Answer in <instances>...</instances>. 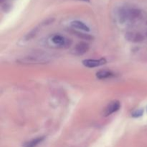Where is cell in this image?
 Wrapping results in <instances>:
<instances>
[{
	"label": "cell",
	"mask_w": 147,
	"mask_h": 147,
	"mask_svg": "<svg viewBox=\"0 0 147 147\" xmlns=\"http://www.w3.org/2000/svg\"><path fill=\"white\" fill-rule=\"evenodd\" d=\"M119 19L121 23L134 22L142 16V11L139 9L132 7H122L119 11Z\"/></svg>",
	"instance_id": "obj_1"
},
{
	"label": "cell",
	"mask_w": 147,
	"mask_h": 147,
	"mask_svg": "<svg viewBox=\"0 0 147 147\" xmlns=\"http://www.w3.org/2000/svg\"><path fill=\"white\" fill-rule=\"evenodd\" d=\"M50 61V58L47 55L34 54L32 55H29L24 57L21 60L22 63L27 64H38V63H45Z\"/></svg>",
	"instance_id": "obj_2"
},
{
	"label": "cell",
	"mask_w": 147,
	"mask_h": 147,
	"mask_svg": "<svg viewBox=\"0 0 147 147\" xmlns=\"http://www.w3.org/2000/svg\"><path fill=\"white\" fill-rule=\"evenodd\" d=\"M51 41L53 44L58 46L60 47H68L72 44V42L70 39L66 38L65 37L60 35V34H55L52 37Z\"/></svg>",
	"instance_id": "obj_3"
},
{
	"label": "cell",
	"mask_w": 147,
	"mask_h": 147,
	"mask_svg": "<svg viewBox=\"0 0 147 147\" xmlns=\"http://www.w3.org/2000/svg\"><path fill=\"white\" fill-rule=\"evenodd\" d=\"M121 107V103L119 100H113V101L110 102L109 104L107 105L105 110L103 111V115L105 116H109L111 115L112 113H115L117 111L119 110Z\"/></svg>",
	"instance_id": "obj_4"
},
{
	"label": "cell",
	"mask_w": 147,
	"mask_h": 147,
	"mask_svg": "<svg viewBox=\"0 0 147 147\" xmlns=\"http://www.w3.org/2000/svg\"><path fill=\"white\" fill-rule=\"evenodd\" d=\"M107 63L106 60L105 58H100L99 60H94V59H88L83 61V64L86 67L93 68V67H99L103 65L106 64Z\"/></svg>",
	"instance_id": "obj_5"
},
{
	"label": "cell",
	"mask_w": 147,
	"mask_h": 147,
	"mask_svg": "<svg viewBox=\"0 0 147 147\" xmlns=\"http://www.w3.org/2000/svg\"><path fill=\"white\" fill-rule=\"evenodd\" d=\"M126 39L129 42H139L143 41L144 37L142 34L134 32H129L126 34Z\"/></svg>",
	"instance_id": "obj_6"
},
{
	"label": "cell",
	"mask_w": 147,
	"mask_h": 147,
	"mask_svg": "<svg viewBox=\"0 0 147 147\" xmlns=\"http://www.w3.org/2000/svg\"><path fill=\"white\" fill-rule=\"evenodd\" d=\"M88 50H89L88 44H87V43L86 42H81L76 45V46L74 48V52L76 55H83L86 53H87Z\"/></svg>",
	"instance_id": "obj_7"
},
{
	"label": "cell",
	"mask_w": 147,
	"mask_h": 147,
	"mask_svg": "<svg viewBox=\"0 0 147 147\" xmlns=\"http://www.w3.org/2000/svg\"><path fill=\"white\" fill-rule=\"evenodd\" d=\"M70 26L74 29H78V30H83L85 32H89L90 29L86 24H85L83 22L79 21V20H75V21L71 22Z\"/></svg>",
	"instance_id": "obj_8"
},
{
	"label": "cell",
	"mask_w": 147,
	"mask_h": 147,
	"mask_svg": "<svg viewBox=\"0 0 147 147\" xmlns=\"http://www.w3.org/2000/svg\"><path fill=\"white\" fill-rule=\"evenodd\" d=\"M113 76H114V73L108 70H100L96 73V77L100 80L109 78L112 77Z\"/></svg>",
	"instance_id": "obj_9"
},
{
	"label": "cell",
	"mask_w": 147,
	"mask_h": 147,
	"mask_svg": "<svg viewBox=\"0 0 147 147\" xmlns=\"http://www.w3.org/2000/svg\"><path fill=\"white\" fill-rule=\"evenodd\" d=\"M43 140H44V137H37L36 139H32L29 142H25L23 145V147H36L37 145L40 144Z\"/></svg>",
	"instance_id": "obj_10"
},
{
	"label": "cell",
	"mask_w": 147,
	"mask_h": 147,
	"mask_svg": "<svg viewBox=\"0 0 147 147\" xmlns=\"http://www.w3.org/2000/svg\"><path fill=\"white\" fill-rule=\"evenodd\" d=\"M37 32H38V28H37V27H35V28L33 29L32 31H30V32H29L28 34L25 36L26 40H30V39L33 38V37H34V36L37 34Z\"/></svg>",
	"instance_id": "obj_11"
},
{
	"label": "cell",
	"mask_w": 147,
	"mask_h": 147,
	"mask_svg": "<svg viewBox=\"0 0 147 147\" xmlns=\"http://www.w3.org/2000/svg\"><path fill=\"white\" fill-rule=\"evenodd\" d=\"M144 113V110L143 109H138V110L134 111L132 113V116L135 118H137V117H140L143 115Z\"/></svg>",
	"instance_id": "obj_12"
},
{
	"label": "cell",
	"mask_w": 147,
	"mask_h": 147,
	"mask_svg": "<svg viewBox=\"0 0 147 147\" xmlns=\"http://www.w3.org/2000/svg\"><path fill=\"white\" fill-rule=\"evenodd\" d=\"M82 1H88L89 0H82Z\"/></svg>",
	"instance_id": "obj_13"
},
{
	"label": "cell",
	"mask_w": 147,
	"mask_h": 147,
	"mask_svg": "<svg viewBox=\"0 0 147 147\" xmlns=\"http://www.w3.org/2000/svg\"><path fill=\"white\" fill-rule=\"evenodd\" d=\"M146 111H147V108H146Z\"/></svg>",
	"instance_id": "obj_14"
}]
</instances>
